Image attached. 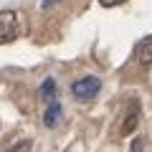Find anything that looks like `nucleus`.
<instances>
[{"label": "nucleus", "instance_id": "nucleus-7", "mask_svg": "<svg viewBox=\"0 0 152 152\" xmlns=\"http://www.w3.org/2000/svg\"><path fill=\"white\" fill-rule=\"evenodd\" d=\"M28 150H31V142H18V145L10 147L8 152H28Z\"/></svg>", "mask_w": 152, "mask_h": 152}, {"label": "nucleus", "instance_id": "nucleus-9", "mask_svg": "<svg viewBox=\"0 0 152 152\" xmlns=\"http://www.w3.org/2000/svg\"><path fill=\"white\" fill-rule=\"evenodd\" d=\"M104 8H114V5H119V3H124V0H99Z\"/></svg>", "mask_w": 152, "mask_h": 152}, {"label": "nucleus", "instance_id": "nucleus-2", "mask_svg": "<svg viewBox=\"0 0 152 152\" xmlns=\"http://www.w3.org/2000/svg\"><path fill=\"white\" fill-rule=\"evenodd\" d=\"M99 89H102V81H99L96 76H84V79H79V81L71 84V94H74L76 99H91L99 94Z\"/></svg>", "mask_w": 152, "mask_h": 152}, {"label": "nucleus", "instance_id": "nucleus-3", "mask_svg": "<svg viewBox=\"0 0 152 152\" xmlns=\"http://www.w3.org/2000/svg\"><path fill=\"white\" fill-rule=\"evenodd\" d=\"M134 56H137V61H140L142 66H150L152 64V33H150V36H145L140 43H137Z\"/></svg>", "mask_w": 152, "mask_h": 152}, {"label": "nucleus", "instance_id": "nucleus-8", "mask_svg": "<svg viewBox=\"0 0 152 152\" xmlns=\"http://www.w3.org/2000/svg\"><path fill=\"white\" fill-rule=\"evenodd\" d=\"M142 150H145V140H142V137H137V140L132 142V150H129V152H142Z\"/></svg>", "mask_w": 152, "mask_h": 152}, {"label": "nucleus", "instance_id": "nucleus-10", "mask_svg": "<svg viewBox=\"0 0 152 152\" xmlns=\"http://www.w3.org/2000/svg\"><path fill=\"white\" fill-rule=\"evenodd\" d=\"M56 3H58V0H43L41 5H43V8H51V5H56Z\"/></svg>", "mask_w": 152, "mask_h": 152}, {"label": "nucleus", "instance_id": "nucleus-4", "mask_svg": "<svg viewBox=\"0 0 152 152\" xmlns=\"http://www.w3.org/2000/svg\"><path fill=\"white\" fill-rule=\"evenodd\" d=\"M58 122H61V104L58 102H48L46 104V112H43V124L48 127V129H53Z\"/></svg>", "mask_w": 152, "mask_h": 152}, {"label": "nucleus", "instance_id": "nucleus-6", "mask_svg": "<svg viewBox=\"0 0 152 152\" xmlns=\"http://www.w3.org/2000/svg\"><path fill=\"white\" fill-rule=\"evenodd\" d=\"M41 96H43V102H56V81L53 79H46L43 84H41Z\"/></svg>", "mask_w": 152, "mask_h": 152}, {"label": "nucleus", "instance_id": "nucleus-1", "mask_svg": "<svg viewBox=\"0 0 152 152\" xmlns=\"http://www.w3.org/2000/svg\"><path fill=\"white\" fill-rule=\"evenodd\" d=\"M23 31L20 23V13L18 10H3L0 13V43H8V41H15Z\"/></svg>", "mask_w": 152, "mask_h": 152}, {"label": "nucleus", "instance_id": "nucleus-5", "mask_svg": "<svg viewBox=\"0 0 152 152\" xmlns=\"http://www.w3.org/2000/svg\"><path fill=\"white\" fill-rule=\"evenodd\" d=\"M137 122H140V104L132 102V104H129V114H127L124 124H122V134H129V132L137 127Z\"/></svg>", "mask_w": 152, "mask_h": 152}]
</instances>
